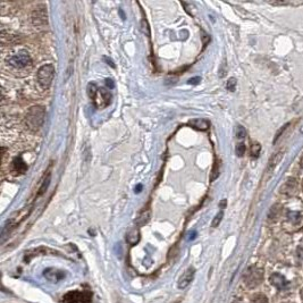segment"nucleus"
Segmentation results:
<instances>
[{
  "instance_id": "21",
  "label": "nucleus",
  "mask_w": 303,
  "mask_h": 303,
  "mask_svg": "<svg viewBox=\"0 0 303 303\" xmlns=\"http://www.w3.org/2000/svg\"><path fill=\"white\" fill-rule=\"evenodd\" d=\"M49 184H50V174H48V176H47V178L45 179V181H43V183H42V185H41V187H40V190H39V193H38V197H40V195H42L43 193L46 192L47 191V189H48V186H49Z\"/></svg>"
},
{
  "instance_id": "14",
  "label": "nucleus",
  "mask_w": 303,
  "mask_h": 303,
  "mask_svg": "<svg viewBox=\"0 0 303 303\" xmlns=\"http://www.w3.org/2000/svg\"><path fill=\"white\" fill-rule=\"evenodd\" d=\"M282 155H283V151H280V152H277L276 154H274L273 157L270 158V160L268 162V167H267V171H268V173H270V171H273V169L275 168V167L277 166V163L281 161Z\"/></svg>"
},
{
  "instance_id": "35",
  "label": "nucleus",
  "mask_w": 303,
  "mask_h": 303,
  "mask_svg": "<svg viewBox=\"0 0 303 303\" xmlns=\"http://www.w3.org/2000/svg\"><path fill=\"white\" fill-rule=\"evenodd\" d=\"M105 61H106L107 63H108V65H110L111 67H115V65H114V63H113V62H111V61H110V59H108V58H107V57H105Z\"/></svg>"
},
{
  "instance_id": "37",
  "label": "nucleus",
  "mask_w": 303,
  "mask_h": 303,
  "mask_svg": "<svg viewBox=\"0 0 303 303\" xmlns=\"http://www.w3.org/2000/svg\"><path fill=\"white\" fill-rule=\"evenodd\" d=\"M300 166H301V168L303 169V155H302V158H301V160H300Z\"/></svg>"
},
{
  "instance_id": "32",
  "label": "nucleus",
  "mask_w": 303,
  "mask_h": 303,
  "mask_svg": "<svg viewBox=\"0 0 303 303\" xmlns=\"http://www.w3.org/2000/svg\"><path fill=\"white\" fill-rule=\"evenodd\" d=\"M90 154H91V151H90V149L86 147L85 150H84V158H85V161H86V162H89V161L91 160V155H90Z\"/></svg>"
},
{
  "instance_id": "11",
  "label": "nucleus",
  "mask_w": 303,
  "mask_h": 303,
  "mask_svg": "<svg viewBox=\"0 0 303 303\" xmlns=\"http://www.w3.org/2000/svg\"><path fill=\"white\" fill-rule=\"evenodd\" d=\"M47 253H57L58 254V252H56V251H51L47 248H38V249L31 250V251H29V252H26L25 260L30 261L32 258H34L37 256H42V254H47Z\"/></svg>"
},
{
  "instance_id": "6",
  "label": "nucleus",
  "mask_w": 303,
  "mask_h": 303,
  "mask_svg": "<svg viewBox=\"0 0 303 303\" xmlns=\"http://www.w3.org/2000/svg\"><path fill=\"white\" fill-rule=\"evenodd\" d=\"M64 303H91L92 302V293L89 291H72L63 297Z\"/></svg>"
},
{
  "instance_id": "26",
  "label": "nucleus",
  "mask_w": 303,
  "mask_h": 303,
  "mask_svg": "<svg viewBox=\"0 0 303 303\" xmlns=\"http://www.w3.org/2000/svg\"><path fill=\"white\" fill-rule=\"evenodd\" d=\"M236 137L237 139H240V140H242V139H244L246 137V131L243 126H237V130H236Z\"/></svg>"
},
{
  "instance_id": "28",
  "label": "nucleus",
  "mask_w": 303,
  "mask_h": 303,
  "mask_svg": "<svg viewBox=\"0 0 303 303\" xmlns=\"http://www.w3.org/2000/svg\"><path fill=\"white\" fill-rule=\"evenodd\" d=\"M211 173H213V174H211L210 181L214 182L215 179L218 177V175H219V167H218V163L217 162L214 165V168H213V171H211Z\"/></svg>"
},
{
  "instance_id": "33",
  "label": "nucleus",
  "mask_w": 303,
  "mask_h": 303,
  "mask_svg": "<svg viewBox=\"0 0 303 303\" xmlns=\"http://www.w3.org/2000/svg\"><path fill=\"white\" fill-rule=\"evenodd\" d=\"M106 84H107V86L109 87V89H114V87H115L114 82L111 81V79H106Z\"/></svg>"
},
{
  "instance_id": "31",
  "label": "nucleus",
  "mask_w": 303,
  "mask_h": 303,
  "mask_svg": "<svg viewBox=\"0 0 303 303\" xmlns=\"http://www.w3.org/2000/svg\"><path fill=\"white\" fill-rule=\"evenodd\" d=\"M288 126H289V124H286L285 126H283L280 131H278V133L276 134V138L274 139V143H275V142H277L278 139L281 138V135H282V133H283V131H285V130H286V127H288Z\"/></svg>"
},
{
  "instance_id": "38",
  "label": "nucleus",
  "mask_w": 303,
  "mask_h": 303,
  "mask_svg": "<svg viewBox=\"0 0 303 303\" xmlns=\"http://www.w3.org/2000/svg\"><path fill=\"white\" fill-rule=\"evenodd\" d=\"M233 303H244V302L241 301V300H235Z\"/></svg>"
},
{
  "instance_id": "16",
  "label": "nucleus",
  "mask_w": 303,
  "mask_h": 303,
  "mask_svg": "<svg viewBox=\"0 0 303 303\" xmlns=\"http://www.w3.org/2000/svg\"><path fill=\"white\" fill-rule=\"evenodd\" d=\"M288 219H289V222H291L294 225L300 224L301 221H302L301 213H299V211H293V213H290L289 216H288Z\"/></svg>"
},
{
  "instance_id": "25",
  "label": "nucleus",
  "mask_w": 303,
  "mask_h": 303,
  "mask_svg": "<svg viewBox=\"0 0 303 303\" xmlns=\"http://www.w3.org/2000/svg\"><path fill=\"white\" fill-rule=\"evenodd\" d=\"M245 151H246V147L244 143H238L236 146V154L238 157H243V155L245 154Z\"/></svg>"
},
{
  "instance_id": "13",
  "label": "nucleus",
  "mask_w": 303,
  "mask_h": 303,
  "mask_svg": "<svg viewBox=\"0 0 303 303\" xmlns=\"http://www.w3.org/2000/svg\"><path fill=\"white\" fill-rule=\"evenodd\" d=\"M150 218H151V210L146 209V210H143L140 215H139L137 219H135V224H137L138 226H143L150 221Z\"/></svg>"
},
{
  "instance_id": "17",
  "label": "nucleus",
  "mask_w": 303,
  "mask_h": 303,
  "mask_svg": "<svg viewBox=\"0 0 303 303\" xmlns=\"http://www.w3.org/2000/svg\"><path fill=\"white\" fill-rule=\"evenodd\" d=\"M14 167H15V169L18 171V173H24V171H25L26 168H27V166L25 165V162L22 161V159H21V158L15 159V161H14Z\"/></svg>"
},
{
  "instance_id": "29",
  "label": "nucleus",
  "mask_w": 303,
  "mask_h": 303,
  "mask_svg": "<svg viewBox=\"0 0 303 303\" xmlns=\"http://www.w3.org/2000/svg\"><path fill=\"white\" fill-rule=\"evenodd\" d=\"M226 72H227V66H226V63L224 62V63L222 64L221 70H219V76H221V77H224V76H225V74H226Z\"/></svg>"
},
{
  "instance_id": "3",
  "label": "nucleus",
  "mask_w": 303,
  "mask_h": 303,
  "mask_svg": "<svg viewBox=\"0 0 303 303\" xmlns=\"http://www.w3.org/2000/svg\"><path fill=\"white\" fill-rule=\"evenodd\" d=\"M244 283L246 285V288L249 289H254L259 286L264 281V269L259 268L257 266H252L246 270L244 274Z\"/></svg>"
},
{
  "instance_id": "30",
  "label": "nucleus",
  "mask_w": 303,
  "mask_h": 303,
  "mask_svg": "<svg viewBox=\"0 0 303 303\" xmlns=\"http://www.w3.org/2000/svg\"><path fill=\"white\" fill-rule=\"evenodd\" d=\"M201 82V77H193V78H191V79H189V84H192V85H197V84H199V83Z\"/></svg>"
},
{
  "instance_id": "23",
  "label": "nucleus",
  "mask_w": 303,
  "mask_h": 303,
  "mask_svg": "<svg viewBox=\"0 0 303 303\" xmlns=\"http://www.w3.org/2000/svg\"><path fill=\"white\" fill-rule=\"evenodd\" d=\"M223 216H224V213H223V211H219V213L216 215V216L214 217L213 223H211V227H214V228H216V227H217L219 224H221Z\"/></svg>"
},
{
  "instance_id": "12",
  "label": "nucleus",
  "mask_w": 303,
  "mask_h": 303,
  "mask_svg": "<svg viewBox=\"0 0 303 303\" xmlns=\"http://www.w3.org/2000/svg\"><path fill=\"white\" fill-rule=\"evenodd\" d=\"M189 125H191L194 129L200 130V131H207L209 129L210 123L207 121V119L203 118H197V119H192V121L189 122Z\"/></svg>"
},
{
  "instance_id": "39",
  "label": "nucleus",
  "mask_w": 303,
  "mask_h": 303,
  "mask_svg": "<svg viewBox=\"0 0 303 303\" xmlns=\"http://www.w3.org/2000/svg\"><path fill=\"white\" fill-rule=\"evenodd\" d=\"M301 299L303 300V289L301 290Z\"/></svg>"
},
{
  "instance_id": "8",
  "label": "nucleus",
  "mask_w": 303,
  "mask_h": 303,
  "mask_svg": "<svg viewBox=\"0 0 303 303\" xmlns=\"http://www.w3.org/2000/svg\"><path fill=\"white\" fill-rule=\"evenodd\" d=\"M92 101L98 109H102L108 105H110L111 94L106 89H103V87H99L98 92L94 95Z\"/></svg>"
},
{
  "instance_id": "2",
  "label": "nucleus",
  "mask_w": 303,
  "mask_h": 303,
  "mask_svg": "<svg viewBox=\"0 0 303 303\" xmlns=\"http://www.w3.org/2000/svg\"><path fill=\"white\" fill-rule=\"evenodd\" d=\"M32 210H33V205L24 207V208L19 209L18 211H16V213L11 215L10 218L8 219L7 223H6L5 228H3L2 236H5L6 233H9L10 230H13L16 226L21 224L23 221H25V219L30 216Z\"/></svg>"
},
{
  "instance_id": "5",
  "label": "nucleus",
  "mask_w": 303,
  "mask_h": 303,
  "mask_svg": "<svg viewBox=\"0 0 303 303\" xmlns=\"http://www.w3.org/2000/svg\"><path fill=\"white\" fill-rule=\"evenodd\" d=\"M8 65L15 67V69H25V67L30 66L32 64V58L30 54L25 50H21L15 55L10 56L9 58H7Z\"/></svg>"
},
{
  "instance_id": "24",
  "label": "nucleus",
  "mask_w": 303,
  "mask_h": 303,
  "mask_svg": "<svg viewBox=\"0 0 303 303\" xmlns=\"http://www.w3.org/2000/svg\"><path fill=\"white\" fill-rule=\"evenodd\" d=\"M226 89L230 91V92H234V91L236 90V79H235L234 77L229 78V81L227 82V84H226Z\"/></svg>"
},
{
  "instance_id": "36",
  "label": "nucleus",
  "mask_w": 303,
  "mask_h": 303,
  "mask_svg": "<svg viewBox=\"0 0 303 303\" xmlns=\"http://www.w3.org/2000/svg\"><path fill=\"white\" fill-rule=\"evenodd\" d=\"M182 5H183V6H185V7H187V3H186V2H182ZM186 11H187V13H189L190 15H192V11H191L190 9H187Z\"/></svg>"
},
{
  "instance_id": "4",
  "label": "nucleus",
  "mask_w": 303,
  "mask_h": 303,
  "mask_svg": "<svg viewBox=\"0 0 303 303\" xmlns=\"http://www.w3.org/2000/svg\"><path fill=\"white\" fill-rule=\"evenodd\" d=\"M55 76V67L51 64H46L40 67L37 74L38 83L42 89H49Z\"/></svg>"
},
{
  "instance_id": "27",
  "label": "nucleus",
  "mask_w": 303,
  "mask_h": 303,
  "mask_svg": "<svg viewBox=\"0 0 303 303\" xmlns=\"http://www.w3.org/2000/svg\"><path fill=\"white\" fill-rule=\"evenodd\" d=\"M141 30H142L143 33L148 35V37H150V29H149L148 22H147L146 19H142V22H141Z\"/></svg>"
},
{
  "instance_id": "7",
  "label": "nucleus",
  "mask_w": 303,
  "mask_h": 303,
  "mask_svg": "<svg viewBox=\"0 0 303 303\" xmlns=\"http://www.w3.org/2000/svg\"><path fill=\"white\" fill-rule=\"evenodd\" d=\"M32 24L37 27H43L48 24V13L47 7L45 5H40L37 8H34L33 13L31 16Z\"/></svg>"
},
{
  "instance_id": "10",
  "label": "nucleus",
  "mask_w": 303,
  "mask_h": 303,
  "mask_svg": "<svg viewBox=\"0 0 303 303\" xmlns=\"http://www.w3.org/2000/svg\"><path fill=\"white\" fill-rule=\"evenodd\" d=\"M194 274H195V269L193 268V267H190V268H187L185 272L183 273L181 278H179L178 288L179 289H185L186 286L193 281Z\"/></svg>"
},
{
  "instance_id": "34",
  "label": "nucleus",
  "mask_w": 303,
  "mask_h": 303,
  "mask_svg": "<svg viewBox=\"0 0 303 303\" xmlns=\"http://www.w3.org/2000/svg\"><path fill=\"white\" fill-rule=\"evenodd\" d=\"M141 190H142V185L141 184L137 185V187H135V193H140Z\"/></svg>"
},
{
  "instance_id": "1",
  "label": "nucleus",
  "mask_w": 303,
  "mask_h": 303,
  "mask_svg": "<svg viewBox=\"0 0 303 303\" xmlns=\"http://www.w3.org/2000/svg\"><path fill=\"white\" fill-rule=\"evenodd\" d=\"M46 119V110L42 106H33L27 111L25 124L32 131H38Z\"/></svg>"
},
{
  "instance_id": "19",
  "label": "nucleus",
  "mask_w": 303,
  "mask_h": 303,
  "mask_svg": "<svg viewBox=\"0 0 303 303\" xmlns=\"http://www.w3.org/2000/svg\"><path fill=\"white\" fill-rule=\"evenodd\" d=\"M99 87L94 84V83H90L89 85H87V95H89V98L92 100L94 98V95L97 94Z\"/></svg>"
},
{
  "instance_id": "18",
  "label": "nucleus",
  "mask_w": 303,
  "mask_h": 303,
  "mask_svg": "<svg viewBox=\"0 0 303 303\" xmlns=\"http://www.w3.org/2000/svg\"><path fill=\"white\" fill-rule=\"evenodd\" d=\"M251 303H269V302H268V298H267L265 294L258 293L251 299Z\"/></svg>"
},
{
  "instance_id": "9",
  "label": "nucleus",
  "mask_w": 303,
  "mask_h": 303,
  "mask_svg": "<svg viewBox=\"0 0 303 303\" xmlns=\"http://www.w3.org/2000/svg\"><path fill=\"white\" fill-rule=\"evenodd\" d=\"M43 275H45V277L47 278L48 281L53 282V283H57L59 281H62L65 278V273L62 272V270L59 269H56V268H48L45 270V273H43Z\"/></svg>"
},
{
  "instance_id": "20",
  "label": "nucleus",
  "mask_w": 303,
  "mask_h": 303,
  "mask_svg": "<svg viewBox=\"0 0 303 303\" xmlns=\"http://www.w3.org/2000/svg\"><path fill=\"white\" fill-rule=\"evenodd\" d=\"M8 38V42L6 43V45H14V43L18 42L19 40L17 38V35H9V33H8V37L5 34V32L1 31V39H7Z\"/></svg>"
},
{
  "instance_id": "15",
  "label": "nucleus",
  "mask_w": 303,
  "mask_h": 303,
  "mask_svg": "<svg viewBox=\"0 0 303 303\" xmlns=\"http://www.w3.org/2000/svg\"><path fill=\"white\" fill-rule=\"evenodd\" d=\"M139 240H140V234H139L138 229H132L126 236V242L130 243V244H132V245L137 244Z\"/></svg>"
},
{
  "instance_id": "22",
  "label": "nucleus",
  "mask_w": 303,
  "mask_h": 303,
  "mask_svg": "<svg viewBox=\"0 0 303 303\" xmlns=\"http://www.w3.org/2000/svg\"><path fill=\"white\" fill-rule=\"evenodd\" d=\"M261 151V146L259 143H253L252 147H251V155L253 158H258L259 154H260Z\"/></svg>"
}]
</instances>
